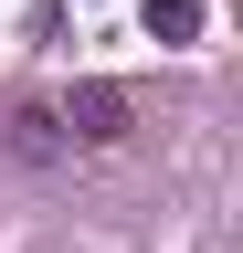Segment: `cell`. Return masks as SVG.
Instances as JSON below:
<instances>
[{
  "label": "cell",
  "mask_w": 243,
  "mask_h": 253,
  "mask_svg": "<svg viewBox=\"0 0 243 253\" xmlns=\"http://www.w3.org/2000/svg\"><path fill=\"white\" fill-rule=\"evenodd\" d=\"M53 126H64L74 148H116V137L138 126V95H127V84H106V74H85L74 95H53Z\"/></svg>",
  "instance_id": "obj_1"
},
{
  "label": "cell",
  "mask_w": 243,
  "mask_h": 253,
  "mask_svg": "<svg viewBox=\"0 0 243 253\" xmlns=\"http://www.w3.org/2000/svg\"><path fill=\"white\" fill-rule=\"evenodd\" d=\"M11 158H21V169H64V158H74V137L53 126V106H11Z\"/></svg>",
  "instance_id": "obj_2"
},
{
  "label": "cell",
  "mask_w": 243,
  "mask_h": 253,
  "mask_svg": "<svg viewBox=\"0 0 243 253\" xmlns=\"http://www.w3.org/2000/svg\"><path fill=\"white\" fill-rule=\"evenodd\" d=\"M148 42H201V0H138Z\"/></svg>",
  "instance_id": "obj_3"
}]
</instances>
